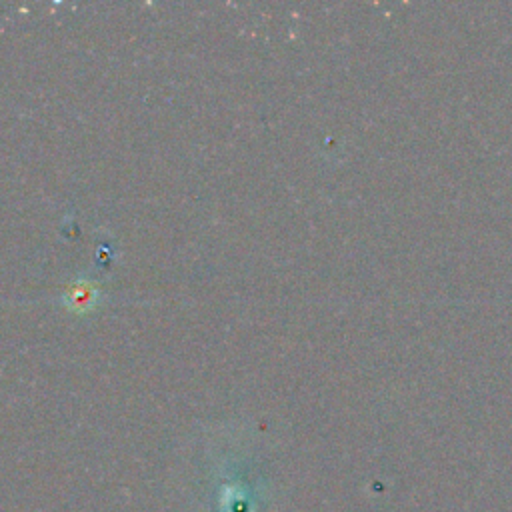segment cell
I'll list each match as a JSON object with an SVG mask.
<instances>
[{
	"mask_svg": "<svg viewBox=\"0 0 512 512\" xmlns=\"http://www.w3.org/2000/svg\"><path fill=\"white\" fill-rule=\"evenodd\" d=\"M64 300H66V306H68V308H72V310H76V312H86V310H90V308L96 304V300H98V288H96V284H92V282L78 280L76 284L68 286Z\"/></svg>",
	"mask_w": 512,
	"mask_h": 512,
	"instance_id": "6da1fadb",
	"label": "cell"
}]
</instances>
